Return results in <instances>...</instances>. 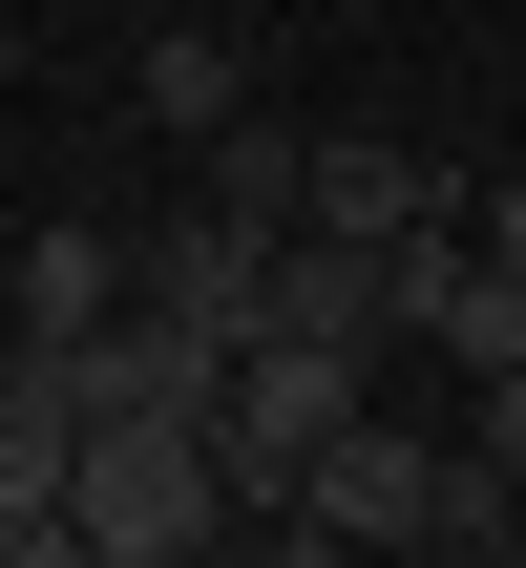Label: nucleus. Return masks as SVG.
Returning <instances> with one entry per match:
<instances>
[{"label": "nucleus", "mask_w": 526, "mask_h": 568, "mask_svg": "<svg viewBox=\"0 0 526 568\" xmlns=\"http://www.w3.org/2000/svg\"><path fill=\"white\" fill-rule=\"evenodd\" d=\"M274 527H295V548H485V527H506V464H485V443H401V422L358 400L337 464H316Z\"/></svg>", "instance_id": "obj_1"}, {"label": "nucleus", "mask_w": 526, "mask_h": 568, "mask_svg": "<svg viewBox=\"0 0 526 568\" xmlns=\"http://www.w3.org/2000/svg\"><path fill=\"white\" fill-rule=\"evenodd\" d=\"M63 527H84L105 568H169V548H211V527H253V485H232V443H211V422H84Z\"/></svg>", "instance_id": "obj_2"}, {"label": "nucleus", "mask_w": 526, "mask_h": 568, "mask_svg": "<svg viewBox=\"0 0 526 568\" xmlns=\"http://www.w3.org/2000/svg\"><path fill=\"white\" fill-rule=\"evenodd\" d=\"M358 400H380V358H358V337H253V358H232V400H211V443H232V485H253V527H274V506H295V485L337 464V422H358Z\"/></svg>", "instance_id": "obj_3"}, {"label": "nucleus", "mask_w": 526, "mask_h": 568, "mask_svg": "<svg viewBox=\"0 0 526 568\" xmlns=\"http://www.w3.org/2000/svg\"><path fill=\"white\" fill-rule=\"evenodd\" d=\"M401 337H443L464 379H485V358H526V274L464 232V211H443V232H401Z\"/></svg>", "instance_id": "obj_4"}, {"label": "nucleus", "mask_w": 526, "mask_h": 568, "mask_svg": "<svg viewBox=\"0 0 526 568\" xmlns=\"http://www.w3.org/2000/svg\"><path fill=\"white\" fill-rule=\"evenodd\" d=\"M295 232H316V211H295ZM295 232H253V211H211V190H190V211L148 232V295H169V316H211V337H253V316H274V253H295Z\"/></svg>", "instance_id": "obj_5"}, {"label": "nucleus", "mask_w": 526, "mask_h": 568, "mask_svg": "<svg viewBox=\"0 0 526 568\" xmlns=\"http://www.w3.org/2000/svg\"><path fill=\"white\" fill-rule=\"evenodd\" d=\"M253 337H358V358H380V337H401V253L316 211V232L274 253V316H253Z\"/></svg>", "instance_id": "obj_6"}, {"label": "nucleus", "mask_w": 526, "mask_h": 568, "mask_svg": "<svg viewBox=\"0 0 526 568\" xmlns=\"http://www.w3.org/2000/svg\"><path fill=\"white\" fill-rule=\"evenodd\" d=\"M316 211L401 253V232H443V211H464V169H422V148H380V126H358V148H316Z\"/></svg>", "instance_id": "obj_7"}, {"label": "nucleus", "mask_w": 526, "mask_h": 568, "mask_svg": "<svg viewBox=\"0 0 526 568\" xmlns=\"http://www.w3.org/2000/svg\"><path fill=\"white\" fill-rule=\"evenodd\" d=\"M127 295H148V253H127V232H42V253H21V337H105Z\"/></svg>", "instance_id": "obj_8"}, {"label": "nucleus", "mask_w": 526, "mask_h": 568, "mask_svg": "<svg viewBox=\"0 0 526 568\" xmlns=\"http://www.w3.org/2000/svg\"><path fill=\"white\" fill-rule=\"evenodd\" d=\"M190 169H211V211H253V232H295V211H316V148H295L274 105H232V126H211Z\"/></svg>", "instance_id": "obj_9"}, {"label": "nucleus", "mask_w": 526, "mask_h": 568, "mask_svg": "<svg viewBox=\"0 0 526 568\" xmlns=\"http://www.w3.org/2000/svg\"><path fill=\"white\" fill-rule=\"evenodd\" d=\"M232 105H253V63H232L211 21H148V126H169V148H211Z\"/></svg>", "instance_id": "obj_10"}, {"label": "nucleus", "mask_w": 526, "mask_h": 568, "mask_svg": "<svg viewBox=\"0 0 526 568\" xmlns=\"http://www.w3.org/2000/svg\"><path fill=\"white\" fill-rule=\"evenodd\" d=\"M485 464L526 485V358H485Z\"/></svg>", "instance_id": "obj_11"}, {"label": "nucleus", "mask_w": 526, "mask_h": 568, "mask_svg": "<svg viewBox=\"0 0 526 568\" xmlns=\"http://www.w3.org/2000/svg\"><path fill=\"white\" fill-rule=\"evenodd\" d=\"M464 232H485V253H506V274H526V169H506V190H485V211H464Z\"/></svg>", "instance_id": "obj_12"}]
</instances>
